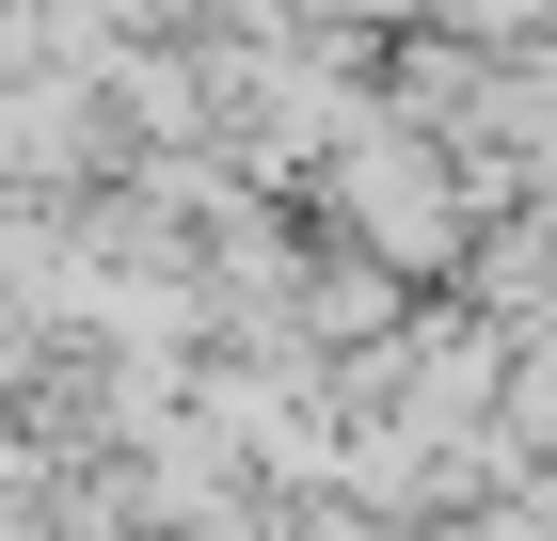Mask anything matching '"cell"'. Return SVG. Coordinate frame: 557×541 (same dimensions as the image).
<instances>
[{
  "mask_svg": "<svg viewBox=\"0 0 557 541\" xmlns=\"http://www.w3.org/2000/svg\"><path fill=\"white\" fill-rule=\"evenodd\" d=\"M350 208H367V239H383V255H430V239H446V192H430V160L398 144V127L350 144Z\"/></svg>",
  "mask_w": 557,
  "mask_h": 541,
  "instance_id": "obj_1",
  "label": "cell"
}]
</instances>
